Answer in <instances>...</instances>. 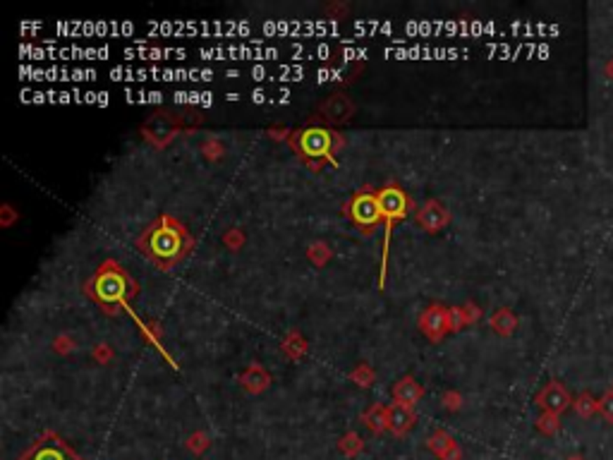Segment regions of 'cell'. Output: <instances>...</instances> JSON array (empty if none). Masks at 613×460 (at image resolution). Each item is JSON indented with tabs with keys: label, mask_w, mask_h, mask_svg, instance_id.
I'll return each mask as SVG.
<instances>
[{
	"label": "cell",
	"mask_w": 613,
	"mask_h": 460,
	"mask_svg": "<svg viewBox=\"0 0 613 460\" xmlns=\"http://www.w3.org/2000/svg\"><path fill=\"white\" fill-rule=\"evenodd\" d=\"M194 238L178 218L163 214L137 238V250L161 271H171L192 252Z\"/></svg>",
	"instance_id": "obj_1"
},
{
	"label": "cell",
	"mask_w": 613,
	"mask_h": 460,
	"mask_svg": "<svg viewBox=\"0 0 613 460\" xmlns=\"http://www.w3.org/2000/svg\"><path fill=\"white\" fill-rule=\"evenodd\" d=\"M84 293L92 302H96L103 312L113 314L117 307L127 305L139 293V285L117 261L108 259L96 268L92 278L84 283Z\"/></svg>",
	"instance_id": "obj_2"
},
{
	"label": "cell",
	"mask_w": 613,
	"mask_h": 460,
	"mask_svg": "<svg viewBox=\"0 0 613 460\" xmlns=\"http://www.w3.org/2000/svg\"><path fill=\"white\" fill-rule=\"evenodd\" d=\"M290 149L297 154L302 164L312 171H319L324 164L338 166V149L342 147V137L329 127H305L288 137Z\"/></svg>",
	"instance_id": "obj_3"
},
{
	"label": "cell",
	"mask_w": 613,
	"mask_h": 460,
	"mask_svg": "<svg viewBox=\"0 0 613 460\" xmlns=\"http://www.w3.org/2000/svg\"><path fill=\"white\" fill-rule=\"evenodd\" d=\"M379 201H381V214H384V257H381V276H379V288H386V266H388V247H391V235H393V226L396 221H403L408 218V214L412 211V199L405 192L403 187H398L396 182L386 185V187L379 189Z\"/></svg>",
	"instance_id": "obj_4"
},
{
	"label": "cell",
	"mask_w": 613,
	"mask_h": 460,
	"mask_svg": "<svg viewBox=\"0 0 613 460\" xmlns=\"http://www.w3.org/2000/svg\"><path fill=\"white\" fill-rule=\"evenodd\" d=\"M342 214L350 218L357 228H362V233H374V228L384 221L381 214V201L379 192L374 187H362L347 199V204L342 206Z\"/></svg>",
	"instance_id": "obj_5"
},
{
	"label": "cell",
	"mask_w": 613,
	"mask_h": 460,
	"mask_svg": "<svg viewBox=\"0 0 613 460\" xmlns=\"http://www.w3.org/2000/svg\"><path fill=\"white\" fill-rule=\"evenodd\" d=\"M17 460H82L55 431H43Z\"/></svg>",
	"instance_id": "obj_6"
},
{
	"label": "cell",
	"mask_w": 613,
	"mask_h": 460,
	"mask_svg": "<svg viewBox=\"0 0 613 460\" xmlns=\"http://www.w3.org/2000/svg\"><path fill=\"white\" fill-rule=\"evenodd\" d=\"M414 221H417V226L421 230H426V233H438V230H443L448 223H451V211H448L446 204H441L438 199H429V201H424L421 209H417Z\"/></svg>",
	"instance_id": "obj_7"
},
{
	"label": "cell",
	"mask_w": 613,
	"mask_h": 460,
	"mask_svg": "<svg viewBox=\"0 0 613 460\" xmlns=\"http://www.w3.org/2000/svg\"><path fill=\"white\" fill-rule=\"evenodd\" d=\"M419 329H421V333H424L426 338L434 340V343H438V340H441L443 336L451 333L448 310H446V307H441V305L426 307L424 314L419 317Z\"/></svg>",
	"instance_id": "obj_8"
},
{
	"label": "cell",
	"mask_w": 613,
	"mask_h": 460,
	"mask_svg": "<svg viewBox=\"0 0 613 460\" xmlns=\"http://www.w3.org/2000/svg\"><path fill=\"white\" fill-rule=\"evenodd\" d=\"M417 422V415H414L412 408L401 405V403H393L388 405V431L396 436H405L410 429Z\"/></svg>",
	"instance_id": "obj_9"
},
{
	"label": "cell",
	"mask_w": 613,
	"mask_h": 460,
	"mask_svg": "<svg viewBox=\"0 0 613 460\" xmlns=\"http://www.w3.org/2000/svg\"><path fill=\"white\" fill-rule=\"evenodd\" d=\"M322 113H324L326 120L338 125V122L350 120L352 113H355V103H352L347 96H342V94H336V96H331L329 101H324L322 103Z\"/></svg>",
	"instance_id": "obj_10"
},
{
	"label": "cell",
	"mask_w": 613,
	"mask_h": 460,
	"mask_svg": "<svg viewBox=\"0 0 613 460\" xmlns=\"http://www.w3.org/2000/svg\"><path fill=\"white\" fill-rule=\"evenodd\" d=\"M421 396H424V389H421V384H417L412 377H403L393 386V401L401 403V405L414 408L421 401Z\"/></svg>",
	"instance_id": "obj_11"
},
{
	"label": "cell",
	"mask_w": 613,
	"mask_h": 460,
	"mask_svg": "<svg viewBox=\"0 0 613 460\" xmlns=\"http://www.w3.org/2000/svg\"><path fill=\"white\" fill-rule=\"evenodd\" d=\"M240 384L247 394H264V391L271 386V374L261 367V364H252L247 367L243 374H240Z\"/></svg>",
	"instance_id": "obj_12"
},
{
	"label": "cell",
	"mask_w": 613,
	"mask_h": 460,
	"mask_svg": "<svg viewBox=\"0 0 613 460\" xmlns=\"http://www.w3.org/2000/svg\"><path fill=\"white\" fill-rule=\"evenodd\" d=\"M364 424L374 431V434H384V431H388V408L381 405V403H376V405H371L367 412H364Z\"/></svg>",
	"instance_id": "obj_13"
},
{
	"label": "cell",
	"mask_w": 613,
	"mask_h": 460,
	"mask_svg": "<svg viewBox=\"0 0 613 460\" xmlns=\"http://www.w3.org/2000/svg\"><path fill=\"white\" fill-rule=\"evenodd\" d=\"M426 446H429V451L434 453L436 458H443L446 456L448 451H451L453 446H458L453 441V436L448 434V431H443V429H436L434 434L429 436V439H426Z\"/></svg>",
	"instance_id": "obj_14"
},
{
	"label": "cell",
	"mask_w": 613,
	"mask_h": 460,
	"mask_svg": "<svg viewBox=\"0 0 613 460\" xmlns=\"http://www.w3.org/2000/svg\"><path fill=\"white\" fill-rule=\"evenodd\" d=\"M539 403H542V405L547 408V410H551V412H561V410H563V408H565L568 398H565V394H563V391H561V389L551 386L547 394L539 398Z\"/></svg>",
	"instance_id": "obj_15"
},
{
	"label": "cell",
	"mask_w": 613,
	"mask_h": 460,
	"mask_svg": "<svg viewBox=\"0 0 613 460\" xmlns=\"http://www.w3.org/2000/svg\"><path fill=\"white\" fill-rule=\"evenodd\" d=\"M338 448H340V453H345V456L355 458V456H359V453H362L364 441L359 439V434H355V431H347V434L338 441Z\"/></svg>",
	"instance_id": "obj_16"
},
{
	"label": "cell",
	"mask_w": 613,
	"mask_h": 460,
	"mask_svg": "<svg viewBox=\"0 0 613 460\" xmlns=\"http://www.w3.org/2000/svg\"><path fill=\"white\" fill-rule=\"evenodd\" d=\"M209 446H211V439H209V434H206V431H194V434L187 439V448L194 453V456H201V453H204Z\"/></svg>",
	"instance_id": "obj_17"
},
{
	"label": "cell",
	"mask_w": 613,
	"mask_h": 460,
	"mask_svg": "<svg viewBox=\"0 0 613 460\" xmlns=\"http://www.w3.org/2000/svg\"><path fill=\"white\" fill-rule=\"evenodd\" d=\"M285 352H288L292 360H297V357H302L307 352V343L297 333H292L290 338L285 340Z\"/></svg>",
	"instance_id": "obj_18"
},
{
	"label": "cell",
	"mask_w": 613,
	"mask_h": 460,
	"mask_svg": "<svg viewBox=\"0 0 613 460\" xmlns=\"http://www.w3.org/2000/svg\"><path fill=\"white\" fill-rule=\"evenodd\" d=\"M307 254H309V259L317 264V266H324V264L329 261V257H331V250H329V245H324V243H314L312 250H309Z\"/></svg>",
	"instance_id": "obj_19"
},
{
	"label": "cell",
	"mask_w": 613,
	"mask_h": 460,
	"mask_svg": "<svg viewBox=\"0 0 613 460\" xmlns=\"http://www.w3.org/2000/svg\"><path fill=\"white\" fill-rule=\"evenodd\" d=\"M513 317H510L508 312H498V314H493L491 317V326L498 331V333H510V329H513Z\"/></svg>",
	"instance_id": "obj_20"
},
{
	"label": "cell",
	"mask_w": 613,
	"mask_h": 460,
	"mask_svg": "<svg viewBox=\"0 0 613 460\" xmlns=\"http://www.w3.org/2000/svg\"><path fill=\"white\" fill-rule=\"evenodd\" d=\"M448 322H451V331H460L468 326V317H465L463 307H448Z\"/></svg>",
	"instance_id": "obj_21"
},
{
	"label": "cell",
	"mask_w": 613,
	"mask_h": 460,
	"mask_svg": "<svg viewBox=\"0 0 613 460\" xmlns=\"http://www.w3.org/2000/svg\"><path fill=\"white\" fill-rule=\"evenodd\" d=\"M352 379H355L359 386H371V381H374V372H371L367 364H359L355 372H352Z\"/></svg>",
	"instance_id": "obj_22"
},
{
	"label": "cell",
	"mask_w": 613,
	"mask_h": 460,
	"mask_svg": "<svg viewBox=\"0 0 613 460\" xmlns=\"http://www.w3.org/2000/svg\"><path fill=\"white\" fill-rule=\"evenodd\" d=\"M223 243H226L230 250H238V247L245 243V238H243V233H240V230H228V233L223 235Z\"/></svg>",
	"instance_id": "obj_23"
},
{
	"label": "cell",
	"mask_w": 613,
	"mask_h": 460,
	"mask_svg": "<svg viewBox=\"0 0 613 460\" xmlns=\"http://www.w3.org/2000/svg\"><path fill=\"white\" fill-rule=\"evenodd\" d=\"M201 149H204V154L209 156V159H218V156L223 154V147L216 142V139H209V142H204V147H201Z\"/></svg>",
	"instance_id": "obj_24"
},
{
	"label": "cell",
	"mask_w": 613,
	"mask_h": 460,
	"mask_svg": "<svg viewBox=\"0 0 613 460\" xmlns=\"http://www.w3.org/2000/svg\"><path fill=\"white\" fill-rule=\"evenodd\" d=\"M70 343H72V338H67V336H60V338H55V350H58V352H67L72 347Z\"/></svg>",
	"instance_id": "obj_25"
},
{
	"label": "cell",
	"mask_w": 613,
	"mask_h": 460,
	"mask_svg": "<svg viewBox=\"0 0 613 460\" xmlns=\"http://www.w3.org/2000/svg\"><path fill=\"white\" fill-rule=\"evenodd\" d=\"M460 403H463V398H460L458 394H446V408H448V410L460 408Z\"/></svg>",
	"instance_id": "obj_26"
},
{
	"label": "cell",
	"mask_w": 613,
	"mask_h": 460,
	"mask_svg": "<svg viewBox=\"0 0 613 460\" xmlns=\"http://www.w3.org/2000/svg\"><path fill=\"white\" fill-rule=\"evenodd\" d=\"M94 357H96V360H101V362H106L110 357V350L106 345H101V347H96V350H94Z\"/></svg>",
	"instance_id": "obj_27"
},
{
	"label": "cell",
	"mask_w": 613,
	"mask_h": 460,
	"mask_svg": "<svg viewBox=\"0 0 613 460\" xmlns=\"http://www.w3.org/2000/svg\"><path fill=\"white\" fill-rule=\"evenodd\" d=\"M441 460H463V451H460V446H453Z\"/></svg>",
	"instance_id": "obj_28"
},
{
	"label": "cell",
	"mask_w": 613,
	"mask_h": 460,
	"mask_svg": "<svg viewBox=\"0 0 613 460\" xmlns=\"http://www.w3.org/2000/svg\"><path fill=\"white\" fill-rule=\"evenodd\" d=\"M601 410H604V415H606V417H609V419H613V396H611V398H606V401H604V405H601Z\"/></svg>",
	"instance_id": "obj_29"
},
{
	"label": "cell",
	"mask_w": 613,
	"mask_h": 460,
	"mask_svg": "<svg viewBox=\"0 0 613 460\" xmlns=\"http://www.w3.org/2000/svg\"><path fill=\"white\" fill-rule=\"evenodd\" d=\"M463 310H465V317H468V324H472L477 317H479V312L475 310V305H468V307H463Z\"/></svg>",
	"instance_id": "obj_30"
},
{
	"label": "cell",
	"mask_w": 613,
	"mask_h": 460,
	"mask_svg": "<svg viewBox=\"0 0 613 460\" xmlns=\"http://www.w3.org/2000/svg\"><path fill=\"white\" fill-rule=\"evenodd\" d=\"M572 460H580V458H572Z\"/></svg>",
	"instance_id": "obj_31"
}]
</instances>
